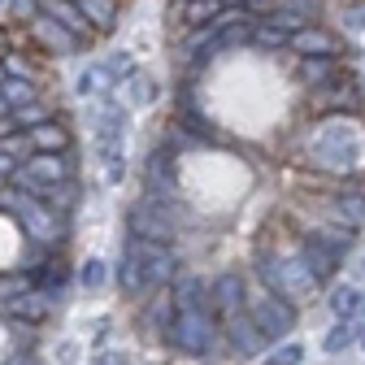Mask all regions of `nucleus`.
I'll list each match as a JSON object with an SVG mask.
<instances>
[{
	"instance_id": "nucleus-1",
	"label": "nucleus",
	"mask_w": 365,
	"mask_h": 365,
	"mask_svg": "<svg viewBox=\"0 0 365 365\" xmlns=\"http://www.w3.org/2000/svg\"><path fill=\"white\" fill-rule=\"evenodd\" d=\"M261 279H265V287L274 292V296H283V300H309L317 287H322V279L300 261V257H261Z\"/></svg>"
},
{
	"instance_id": "nucleus-2",
	"label": "nucleus",
	"mask_w": 365,
	"mask_h": 365,
	"mask_svg": "<svg viewBox=\"0 0 365 365\" xmlns=\"http://www.w3.org/2000/svg\"><path fill=\"white\" fill-rule=\"evenodd\" d=\"M170 344L178 352H187V356H209L213 344H217V327H213V309H182L174 313V322H170Z\"/></svg>"
},
{
	"instance_id": "nucleus-3",
	"label": "nucleus",
	"mask_w": 365,
	"mask_h": 365,
	"mask_svg": "<svg viewBox=\"0 0 365 365\" xmlns=\"http://www.w3.org/2000/svg\"><path fill=\"white\" fill-rule=\"evenodd\" d=\"M0 209H5V213H14L18 222H22V231L35 240V244H57L61 240V217L48 209V205H43L39 196H5V200H0Z\"/></svg>"
},
{
	"instance_id": "nucleus-4",
	"label": "nucleus",
	"mask_w": 365,
	"mask_h": 365,
	"mask_svg": "<svg viewBox=\"0 0 365 365\" xmlns=\"http://www.w3.org/2000/svg\"><path fill=\"white\" fill-rule=\"evenodd\" d=\"M122 257H130L135 265L144 269V279H148L153 292H157L161 283H174V274H178V257H174V248H170V244H157V240L130 235V240L122 244Z\"/></svg>"
},
{
	"instance_id": "nucleus-5",
	"label": "nucleus",
	"mask_w": 365,
	"mask_h": 365,
	"mask_svg": "<svg viewBox=\"0 0 365 365\" xmlns=\"http://www.w3.org/2000/svg\"><path fill=\"white\" fill-rule=\"evenodd\" d=\"M244 313L257 322V331H261L265 339H283V335H292V327H296V304L283 300V296H274L269 287L257 292V296H248V300H244Z\"/></svg>"
},
{
	"instance_id": "nucleus-6",
	"label": "nucleus",
	"mask_w": 365,
	"mask_h": 365,
	"mask_svg": "<svg viewBox=\"0 0 365 365\" xmlns=\"http://www.w3.org/2000/svg\"><path fill=\"white\" fill-rule=\"evenodd\" d=\"M74 174V165H70V157L66 153H31L26 157V165H18L14 170V187H22V192H39V187H57V182H66Z\"/></svg>"
},
{
	"instance_id": "nucleus-7",
	"label": "nucleus",
	"mask_w": 365,
	"mask_h": 365,
	"mask_svg": "<svg viewBox=\"0 0 365 365\" xmlns=\"http://www.w3.org/2000/svg\"><path fill=\"white\" fill-rule=\"evenodd\" d=\"M356 153H361V148H356V140L348 135V126H335V122L322 130V140L313 144V157H317V165L339 170V174L356 165Z\"/></svg>"
},
{
	"instance_id": "nucleus-8",
	"label": "nucleus",
	"mask_w": 365,
	"mask_h": 365,
	"mask_svg": "<svg viewBox=\"0 0 365 365\" xmlns=\"http://www.w3.org/2000/svg\"><path fill=\"white\" fill-rule=\"evenodd\" d=\"M126 222H130V235H140V240H157V244H170L174 240V222L157 205H135L126 213Z\"/></svg>"
},
{
	"instance_id": "nucleus-9",
	"label": "nucleus",
	"mask_w": 365,
	"mask_h": 365,
	"mask_svg": "<svg viewBox=\"0 0 365 365\" xmlns=\"http://www.w3.org/2000/svg\"><path fill=\"white\" fill-rule=\"evenodd\" d=\"M226 339H231V352H240V356H257L265 348V335L257 331V322H252L244 309L226 317Z\"/></svg>"
},
{
	"instance_id": "nucleus-10",
	"label": "nucleus",
	"mask_w": 365,
	"mask_h": 365,
	"mask_svg": "<svg viewBox=\"0 0 365 365\" xmlns=\"http://www.w3.org/2000/svg\"><path fill=\"white\" fill-rule=\"evenodd\" d=\"M287 48L300 53V57H335L339 43H335V35L322 31V26H300V31L287 35Z\"/></svg>"
},
{
	"instance_id": "nucleus-11",
	"label": "nucleus",
	"mask_w": 365,
	"mask_h": 365,
	"mask_svg": "<svg viewBox=\"0 0 365 365\" xmlns=\"http://www.w3.org/2000/svg\"><path fill=\"white\" fill-rule=\"evenodd\" d=\"M31 31H35V35H39L43 43H48L53 53H61V57H66V53H78V48H83V39H78L74 31H66L61 22H53V18L43 14V9H39V14L31 18Z\"/></svg>"
},
{
	"instance_id": "nucleus-12",
	"label": "nucleus",
	"mask_w": 365,
	"mask_h": 365,
	"mask_svg": "<svg viewBox=\"0 0 365 365\" xmlns=\"http://www.w3.org/2000/svg\"><path fill=\"white\" fill-rule=\"evenodd\" d=\"M244 279L240 274H222V279L209 287V309H217L222 317H231V313H240L244 309Z\"/></svg>"
},
{
	"instance_id": "nucleus-13",
	"label": "nucleus",
	"mask_w": 365,
	"mask_h": 365,
	"mask_svg": "<svg viewBox=\"0 0 365 365\" xmlns=\"http://www.w3.org/2000/svg\"><path fill=\"white\" fill-rule=\"evenodd\" d=\"M170 304H174V313H182V309H209V287H205V279H196V274H174Z\"/></svg>"
},
{
	"instance_id": "nucleus-14",
	"label": "nucleus",
	"mask_w": 365,
	"mask_h": 365,
	"mask_svg": "<svg viewBox=\"0 0 365 365\" xmlns=\"http://www.w3.org/2000/svg\"><path fill=\"white\" fill-rule=\"evenodd\" d=\"M26 140H31V153H70V135H66V126L53 122V118L35 122V126L26 130Z\"/></svg>"
},
{
	"instance_id": "nucleus-15",
	"label": "nucleus",
	"mask_w": 365,
	"mask_h": 365,
	"mask_svg": "<svg viewBox=\"0 0 365 365\" xmlns=\"http://www.w3.org/2000/svg\"><path fill=\"white\" fill-rule=\"evenodd\" d=\"M296 257H300V261L317 274V279H331V274L339 269V257H335L327 244H317L313 235H304V240H300V252H296Z\"/></svg>"
},
{
	"instance_id": "nucleus-16",
	"label": "nucleus",
	"mask_w": 365,
	"mask_h": 365,
	"mask_svg": "<svg viewBox=\"0 0 365 365\" xmlns=\"http://www.w3.org/2000/svg\"><path fill=\"white\" fill-rule=\"evenodd\" d=\"M43 14H48L53 22H61L66 31H74L78 39H87L91 35V26H87V18L78 14V5H74V0H43V5H39Z\"/></svg>"
},
{
	"instance_id": "nucleus-17",
	"label": "nucleus",
	"mask_w": 365,
	"mask_h": 365,
	"mask_svg": "<svg viewBox=\"0 0 365 365\" xmlns=\"http://www.w3.org/2000/svg\"><path fill=\"white\" fill-rule=\"evenodd\" d=\"M74 5H78V14L87 18L91 31L109 35V31L118 26V5H113V0H74Z\"/></svg>"
},
{
	"instance_id": "nucleus-18",
	"label": "nucleus",
	"mask_w": 365,
	"mask_h": 365,
	"mask_svg": "<svg viewBox=\"0 0 365 365\" xmlns=\"http://www.w3.org/2000/svg\"><path fill=\"white\" fill-rule=\"evenodd\" d=\"M331 217L335 222H344V226H365V192H344V196H335L331 200Z\"/></svg>"
},
{
	"instance_id": "nucleus-19",
	"label": "nucleus",
	"mask_w": 365,
	"mask_h": 365,
	"mask_svg": "<svg viewBox=\"0 0 365 365\" xmlns=\"http://www.w3.org/2000/svg\"><path fill=\"white\" fill-rule=\"evenodd\" d=\"M96 135H101V140L122 144V135H126V109H122V105H101V113H96Z\"/></svg>"
},
{
	"instance_id": "nucleus-20",
	"label": "nucleus",
	"mask_w": 365,
	"mask_h": 365,
	"mask_svg": "<svg viewBox=\"0 0 365 365\" xmlns=\"http://www.w3.org/2000/svg\"><path fill=\"white\" fill-rule=\"evenodd\" d=\"M113 87H118V83H113V74L105 70V61H101V66H87V70L78 74V91H83V96H101V101H105Z\"/></svg>"
},
{
	"instance_id": "nucleus-21",
	"label": "nucleus",
	"mask_w": 365,
	"mask_h": 365,
	"mask_svg": "<svg viewBox=\"0 0 365 365\" xmlns=\"http://www.w3.org/2000/svg\"><path fill=\"white\" fill-rule=\"evenodd\" d=\"M0 96L9 101V109L31 105V101H35V83H31V74H5V83H0Z\"/></svg>"
},
{
	"instance_id": "nucleus-22",
	"label": "nucleus",
	"mask_w": 365,
	"mask_h": 365,
	"mask_svg": "<svg viewBox=\"0 0 365 365\" xmlns=\"http://www.w3.org/2000/svg\"><path fill=\"white\" fill-rule=\"evenodd\" d=\"M122 87H126V105H135V109H144V105L157 101V83L148 74H140V70H135L130 78H122Z\"/></svg>"
},
{
	"instance_id": "nucleus-23",
	"label": "nucleus",
	"mask_w": 365,
	"mask_h": 365,
	"mask_svg": "<svg viewBox=\"0 0 365 365\" xmlns=\"http://www.w3.org/2000/svg\"><path fill=\"white\" fill-rule=\"evenodd\" d=\"M317 244H327L335 257H344L352 244H356V231H352V226H339V231H335V226H317V231H309Z\"/></svg>"
},
{
	"instance_id": "nucleus-24",
	"label": "nucleus",
	"mask_w": 365,
	"mask_h": 365,
	"mask_svg": "<svg viewBox=\"0 0 365 365\" xmlns=\"http://www.w3.org/2000/svg\"><path fill=\"white\" fill-rule=\"evenodd\" d=\"M118 283H122V292H130V296H148V292H153L148 279H144V269L135 265L130 257H122V265H118Z\"/></svg>"
},
{
	"instance_id": "nucleus-25",
	"label": "nucleus",
	"mask_w": 365,
	"mask_h": 365,
	"mask_svg": "<svg viewBox=\"0 0 365 365\" xmlns=\"http://www.w3.org/2000/svg\"><path fill=\"white\" fill-rule=\"evenodd\" d=\"M248 43H257V48H287V31L269 26V22H252Z\"/></svg>"
},
{
	"instance_id": "nucleus-26",
	"label": "nucleus",
	"mask_w": 365,
	"mask_h": 365,
	"mask_svg": "<svg viewBox=\"0 0 365 365\" xmlns=\"http://www.w3.org/2000/svg\"><path fill=\"white\" fill-rule=\"evenodd\" d=\"M213 18H217V0H187V26L209 31Z\"/></svg>"
},
{
	"instance_id": "nucleus-27",
	"label": "nucleus",
	"mask_w": 365,
	"mask_h": 365,
	"mask_svg": "<svg viewBox=\"0 0 365 365\" xmlns=\"http://www.w3.org/2000/svg\"><path fill=\"white\" fill-rule=\"evenodd\" d=\"M31 283H35V274H5V279H0V304H9L22 292H31Z\"/></svg>"
},
{
	"instance_id": "nucleus-28",
	"label": "nucleus",
	"mask_w": 365,
	"mask_h": 365,
	"mask_svg": "<svg viewBox=\"0 0 365 365\" xmlns=\"http://www.w3.org/2000/svg\"><path fill=\"white\" fill-rule=\"evenodd\" d=\"M43 118H48V109H43L39 101H31V105H18V109H9V122H14L18 130H22V126L31 130V126H35V122H43Z\"/></svg>"
},
{
	"instance_id": "nucleus-29",
	"label": "nucleus",
	"mask_w": 365,
	"mask_h": 365,
	"mask_svg": "<svg viewBox=\"0 0 365 365\" xmlns=\"http://www.w3.org/2000/svg\"><path fill=\"white\" fill-rule=\"evenodd\" d=\"M348 344H356V335H352V327H348V322H335V327L327 331V339H322V348H327L331 356H335V352H344Z\"/></svg>"
},
{
	"instance_id": "nucleus-30",
	"label": "nucleus",
	"mask_w": 365,
	"mask_h": 365,
	"mask_svg": "<svg viewBox=\"0 0 365 365\" xmlns=\"http://www.w3.org/2000/svg\"><path fill=\"white\" fill-rule=\"evenodd\" d=\"M0 148H5L9 157H31V140H26V130H5V135H0Z\"/></svg>"
},
{
	"instance_id": "nucleus-31",
	"label": "nucleus",
	"mask_w": 365,
	"mask_h": 365,
	"mask_svg": "<svg viewBox=\"0 0 365 365\" xmlns=\"http://www.w3.org/2000/svg\"><path fill=\"white\" fill-rule=\"evenodd\" d=\"M300 361H304V348H300V344H283L279 352L265 356L261 365H300Z\"/></svg>"
},
{
	"instance_id": "nucleus-32",
	"label": "nucleus",
	"mask_w": 365,
	"mask_h": 365,
	"mask_svg": "<svg viewBox=\"0 0 365 365\" xmlns=\"http://www.w3.org/2000/svg\"><path fill=\"white\" fill-rule=\"evenodd\" d=\"M78 283H83V287H101V283H105V261H96V257H91V261H83V269H78Z\"/></svg>"
},
{
	"instance_id": "nucleus-33",
	"label": "nucleus",
	"mask_w": 365,
	"mask_h": 365,
	"mask_svg": "<svg viewBox=\"0 0 365 365\" xmlns=\"http://www.w3.org/2000/svg\"><path fill=\"white\" fill-rule=\"evenodd\" d=\"M105 70L113 74V83H122V78H130V74H135V61H130V53H113V57L105 61Z\"/></svg>"
},
{
	"instance_id": "nucleus-34",
	"label": "nucleus",
	"mask_w": 365,
	"mask_h": 365,
	"mask_svg": "<svg viewBox=\"0 0 365 365\" xmlns=\"http://www.w3.org/2000/svg\"><path fill=\"white\" fill-rule=\"evenodd\" d=\"M148 322H153V327H165V331H170V322H174V304H170V300H157V304L148 309Z\"/></svg>"
},
{
	"instance_id": "nucleus-35",
	"label": "nucleus",
	"mask_w": 365,
	"mask_h": 365,
	"mask_svg": "<svg viewBox=\"0 0 365 365\" xmlns=\"http://www.w3.org/2000/svg\"><path fill=\"white\" fill-rule=\"evenodd\" d=\"M39 14V0H9V18H18V22H31Z\"/></svg>"
},
{
	"instance_id": "nucleus-36",
	"label": "nucleus",
	"mask_w": 365,
	"mask_h": 365,
	"mask_svg": "<svg viewBox=\"0 0 365 365\" xmlns=\"http://www.w3.org/2000/svg\"><path fill=\"white\" fill-rule=\"evenodd\" d=\"M14 170H18V157H9L5 148H0V182H9V178H14Z\"/></svg>"
},
{
	"instance_id": "nucleus-37",
	"label": "nucleus",
	"mask_w": 365,
	"mask_h": 365,
	"mask_svg": "<svg viewBox=\"0 0 365 365\" xmlns=\"http://www.w3.org/2000/svg\"><path fill=\"white\" fill-rule=\"evenodd\" d=\"M91 365H126V356H122V352H101Z\"/></svg>"
},
{
	"instance_id": "nucleus-38",
	"label": "nucleus",
	"mask_w": 365,
	"mask_h": 365,
	"mask_svg": "<svg viewBox=\"0 0 365 365\" xmlns=\"http://www.w3.org/2000/svg\"><path fill=\"white\" fill-rule=\"evenodd\" d=\"M348 26H356V31H361V26H365V9H352V14H348Z\"/></svg>"
},
{
	"instance_id": "nucleus-39",
	"label": "nucleus",
	"mask_w": 365,
	"mask_h": 365,
	"mask_svg": "<svg viewBox=\"0 0 365 365\" xmlns=\"http://www.w3.org/2000/svg\"><path fill=\"white\" fill-rule=\"evenodd\" d=\"M9 365H39L35 356H18V361H9Z\"/></svg>"
},
{
	"instance_id": "nucleus-40",
	"label": "nucleus",
	"mask_w": 365,
	"mask_h": 365,
	"mask_svg": "<svg viewBox=\"0 0 365 365\" xmlns=\"http://www.w3.org/2000/svg\"><path fill=\"white\" fill-rule=\"evenodd\" d=\"M0 18H9V0H0Z\"/></svg>"
},
{
	"instance_id": "nucleus-41",
	"label": "nucleus",
	"mask_w": 365,
	"mask_h": 365,
	"mask_svg": "<svg viewBox=\"0 0 365 365\" xmlns=\"http://www.w3.org/2000/svg\"><path fill=\"white\" fill-rule=\"evenodd\" d=\"M5 113H9V101H5V96H0V118H5Z\"/></svg>"
},
{
	"instance_id": "nucleus-42",
	"label": "nucleus",
	"mask_w": 365,
	"mask_h": 365,
	"mask_svg": "<svg viewBox=\"0 0 365 365\" xmlns=\"http://www.w3.org/2000/svg\"><path fill=\"white\" fill-rule=\"evenodd\" d=\"M5 74H9V70H5V61H0V83H5Z\"/></svg>"
},
{
	"instance_id": "nucleus-43",
	"label": "nucleus",
	"mask_w": 365,
	"mask_h": 365,
	"mask_svg": "<svg viewBox=\"0 0 365 365\" xmlns=\"http://www.w3.org/2000/svg\"><path fill=\"white\" fill-rule=\"evenodd\" d=\"M356 344H361V348H365V331H361V335H356Z\"/></svg>"
},
{
	"instance_id": "nucleus-44",
	"label": "nucleus",
	"mask_w": 365,
	"mask_h": 365,
	"mask_svg": "<svg viewBox=\"0 0 365 365\" xmlns=\"http://www.w3.org/2000/svg\"><path fill=\"white\" fill-rule=\"evenodd\" d=\"M231 5H244V0H231Z\"/></svg>"
},
{
	"instance_id": "nucleus-45",
	"label": "nucleus",
	"mask_w": 365,
	"mask_h": 365,
	"mask_svg": "<svg viewBox=\"0 0 365 365\" xmlns=\"http://www.w3.org/2000/svg\"><path fill=\"white\" fill-rule=\"evenodd\" d=\"M0 43H5V31H0Z\"/></svg>"
}]
</instances>
